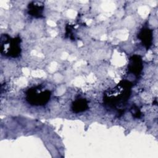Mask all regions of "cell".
Instances as JSON below:
<instances>
[{"instance_id": "277c9868", "label": "cell", "mask_w": 158, "mask_h": 158, "mask_svg": "<svg viewBox=\"0 0 158 158\" xmlns=\"http://www.w3.org/2000/svg\"><path fill=\"white\" fill-rule=\"evenodd\" d=\"M88 107L87 102L84 99L76 100L72 104V109L74 112H79L85 110Z\"/></svg>"}, {"instance_id": "5b68a950", "label": "cell", "mask_w": 158, "mask_h": 158, "mask_svg": "<svg viewBox=\"0 0 158 158\" xmlns=\"http://www.w3.org/2000/svg\"><path fill=\"white\" fill-rule=\"evenodd\" d=\"M29 13L33 15L34 17H40L42 11H43V6L40 5L39 4H36V2H33L32 4H29Z\"/></svg>"}, {"instance_id": "7a4b0ae2", "label": "cell", "mask_w": 158, "mask_h": 158, "mask_svg": "<svg viewBox=\"0 0 158 158\" xmlns=\"http://www.w3.org/2000/svg\"><path fill=\"white\" fill-rule=\"evenodd\" d=\"M51 93L48 90L39 91L36 88H31L27 93V99L33 105H43L47 102L50 98Z\"/></svg>"}, {"instance_id": "6da1fadb", "label": "cell", "mask_w": 158, "mask_h": 158, "mask_svg": "<svg viewBox=\"0 0 158 158\" xmlns=\"http://www.w3.org/2000/svg\"><path fill=\"white\" fill-rule=\"evenodd\" d=\"M20 39L19 38H11L7 35L1 36V52L4 55L15 57L20 53Z\"/></svg>"}, {"instance_id": "3957f363", "label": "cell", "mask_w": 158, "mask_h": 158, "mask_svg": "<svg viewBox=\"0 0 158 158\" xmlns=\"http://www.w3.org/2000/svg\"><path fill=\"white\" fill-rule=\"evenodd\" d=\"M141 60L138 56H134L130 60V63L129 65V69L131 72L135 73H138L141 69Z\"/></svg>"}, {"instance_id": "8992f818", "label": "cell", "mask_w": 158, "mask_h": 158, "mask_svg": "<svg viewBox=\"0 0 158 158\" xmlns=\"http://www.w3.org/2000/svg\"><path fill=\"white\" fill-rule=\"evenodd\" d=\"M141 40L142 41L145 43V44H148L149 43V41H150V37H149V31L148 30H143L141 33Z\"/></svg>"}]
</instances>
